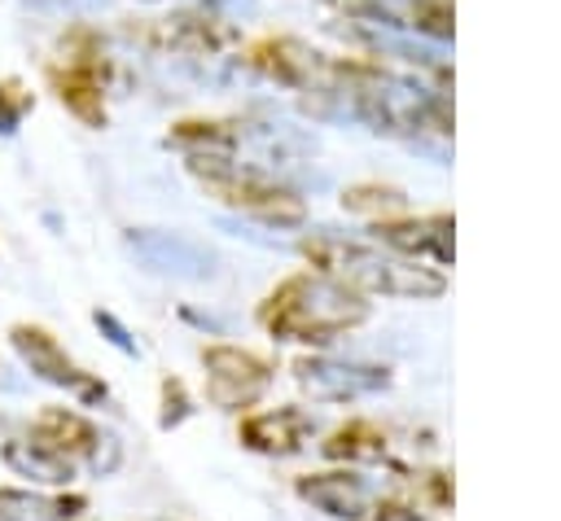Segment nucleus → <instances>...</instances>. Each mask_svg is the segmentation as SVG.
I'll return each instance as SVG.
<instances>
[{"instance_id": "nucleus-1", "label": "nucleus", "mask_w": 561, "mask_h": 521, "mask_svg": "<svg viewBox=\"0 0 561 521\" xmlns=\"http://www.w3.org/2000/svg\"><path fill=\"white\" fill-rule=\"evenodd\" d=\"M368 320V298L324 271H294L285 276L259 306V324L276 341L324 346Z\"/></svg>"}, {"instance_id": "nucleus-2", "label": "nucleus", "mask_w": 561, "mask_h": 521, "mask_svg": "<svg viewBox=\"0 0 561 521\" xmlns=\"http://www.w3.org/2000/svg\"><path fill=\"white\" fill-rule=\"evenodd\" d=\"M302 258L316 271L359 289L364 298L381 293V298H416V302H425V298H443L447 293V271L443 267H430V263L394 254V250L342 241V236H307L302 241Z\"/></svg>"}, {"instance_id": "nucleus-3", "label": "nucleus", "mask_w": 561, "mask_h": 521, "mask_svg": "<svg viewBox=\"0 0 561 521\" xmlns=\"http://www.w3.org/2000/svg\"><path fill=\"white\" fill-rule=\"evenodd\" d=\"M188 171H193L228 210H241V215H250V219H259V223L294 228V223H302V215H307L302 197H294L285 184H276V180H267V175H259V171L237 166L232 153H197V158H188Z\"/></svg>"}, {"instance_id": "nucleus-4", "label": "nucleus", "mask_w": 561, "mask_h": 521, "mask_svg": "<svg viewBox=\"0 0 561 521\" xmlns=\"http://www.w3.org/2000/svg\"><path fill=\"white\" fill-rule=\"evenodd\" d=\"M105 70H110V61L92 31L75 26L70 35H61L57 61L48 66V83H53L57 101L88 127L105 123Z\"/></svg>"}, {"instance_id": "nucleus-5", "label": "nucleus", "mask_w": 561, "mask_h": 521, "mask_svg": "<svg viewBox=\"0 0 561 521\" xmlns=\"http://www.w3.org/2000/svg\"><path fill=\"white\" fill-rule=\"evenodd\" d=\"M9 341H13L18 359H22L39 381H48V385L75 394V398L88 403V407L110 398L105 381L92 377V372H83V368L61 350V341H57L48 328H39V324H13V328H9Z\"/></svg>"}, {"instance_id": "nucleus-6", "label": "nucleus", "mask_w": 561, "mask_h": 521, "mask_svg": "<svg viewBox=\"0 0 561 521\" xmlns=\"http://www.w3.org/2000/svg\"><path fill=\"white\" fill-rule=\"evenodd\" d=\"M202 368H206V398L224 412L254 407L272 385V363L259 359L254 350H241V346H224V341L206 346Z\"/></svg>"}, {"instance_id": "nucleus-7", "label": "nucleus", "mask_w": 561, "mask_h": 521, "mask_svg": "<svg viewBox=\"0 0 561 521\" xmlns=\"http://www.w3.org/2000/svg\"><path fill=\"white\" fill-rule=\"evenodd\" d=\"M31 433L48 447H57L61 455H70L75 464H88L92 473H110L118 464V442L110 433H101L88 416L70 412V407H44L31 425Z\"/></svg>"}, {"instance_id": "nucleus-8", "label": "nucleus", "mask_w": 561, "mask_h": 521, "mask_svg": "<svg viewBox=\"0 0 561 521\" xmlns=\"http://www.w3.org/2000/svg\"><path fill=\"white\" fill-rule=\"evenodd\" d=\"M294 381L316 403H351V398H364V394L381 390L390 377L377 363H346V359H329V355H302L294 363Z\"/></svg>"}, {"instance_id": "nucleus-9", "label": "nucleus", "mask_w": 561, "mask_h": 521, "mask_svg": "<svg viewBox=\"0 0 561 521\" xmlns=\"http://www.w3.org/2000/svg\"><path fill=\"white\" fill-rule=\"evenodd\" d=\"M456 219L451 215H416V219H377L373 223V236L394 250V254H408V258H434L438 267H447L456 258Z\"/></svg>"}, {"instance_id": "nucleus-10", "label": "nucleus", "mask_w": 561, "mask_h": 521, "mask_svg": "<svg viewBox=\"0 0 561 521\" xmlns=\"http://www.w3.org/2000/svg\"><path fill=\"white\" fill-rule=\"evenodd\" d=\"M298 499H307L316 512H324L333 521H364L373 512L368 482L351 468H324V473L298 477Z\"/></svg>"}, {"instance_id": "nucleus-11", "label": "nucleus", "mask_w": 561, "mask_h": 521, "mask_svg": "<svg viewBox=\"0 0 561 521\" xmlns=\"http://www.w3.org/2000/svg\"><path fill=\"white\" fill-rule=\"evenodd\" d=\"M311 438V416L302 407H276L241 420V442L259 455H294Z\"/></svg>"}, {"instance_id": "nucleus-12", "label": "nucleus", "mask_w": 561, "mask_h": 521, "mask_svg": "<svg viewBox=\"0 0 561 521\" xmlns=\"http://www.w3.org/2000/svg\"><path fill=\"white\" fill-rule=\"evenodd\" d=\"M0 455H4V464H9L18 477H31V482H39V486H66V482L75 477V468H79L70 455H61L57 447L39 442L35 433L9 438V442L0 447Z\"/></svg>"}, {"instance_id": "nucleus-13", "label": "nucleus", "mask_w": 561, "mask_h": 521, "mask_svg": "<svg viewBox=\"0 0 561 521\" xmlns=\"http://www.w3.org/2000/svg\"><path fill=\"white\" fill-rule=\"evenodd\" d=\"M88 508L83 495L0 486V521H75Z\"/></svg>"}, {"instance_id": "nucleus-14", "label": "nucleus", "mask_w": 561, "mask_h": 521, "mask_svg": "<svg viewBox=\"0 0 561 521\" xmlns=\"http://www.w3.org/2000/svg\"><path fill=\"white\" fill-rule=\"evenodd\" d=\"M320 451L337 464H377L386 460V429H377L373 420H346L324 438Z\"/></svg>"}, {"instance_id": "nucleus-15", "label": "nucleus", "mask_w": 561, "mask_h": 521, "mask_svg": "<svg viewBox=\"0 0 561 521\" xmlns=\"http://www.w3.org/2000/svg\"><path fill=\"white\" fill-rule=\"evenodd\" d=\"M342 206H346L351 215L394 219V215L408 210V197H403V188H394V184H351V188L342 193Z\"/></svg>"}, {"instance_id": "nucleus-16", "label": "nucleus", "mask_w": 561, "mask_h": 521, "mask_svg": "<svg viewBox=\"0 0 561 521\" xmlns=\"http://www.w3.org/2000/svg\"><path fill=\"white\" fill-rule=\"evenodd\" d=\"M162 39L171 44V48H180V53H215L228 35L219 31V26H210V18H167L162 22Z\"/></svg>"}, {"instance_id": "nucleus-17", "label": "nucleus", "mask_w": 561, "mask_h": 521, "mask_svg": "<svg viewBox=\"0 0 561 521\" xmlns=\"http://www.w3.org/2000/svg\"><path fill=\"white\" fill-rule=\"evenodd\" d=\"M408 18L416 31L434 35V39H451V0H412Z\"/></svg>"}, {"instance_id": "nucleus-18", "label": "nucleus", "mask_w": 561, "mask_h": 521, "mask_svg": "<svg viewBox=\"0 0 561 521\" xmlns=\"http://www.w3.org/2000/svg\"><path fill=\"white\" fill-rule=\"evenodd\" d=\"M31 105H35V96H31L22 83L4 79V83H0V136L18 131V127H22V118L31 114Z\"/></svg>"}, {"instance_id": "nucleus-19", "label": "nucleus", "mask_w": 561, "mask_h": 521, "mask_svg": "<svg viewBox=\"0 0 561 521\" xmlns=\"http://www.w3.org/2000/svg\"><path fill=\"white\" fill-rule=\"evenodd\" d=\"M184 416H188V398H184V385L171 377V381H162V429L180 425Z\"/></svg>"}, {"instance_id": "nucleus-20", "label": "nucleus", "mask_w": 561, "mask_h": 521, "mask_svg": "<svg viewBox=\"0 0 561 521\" xmlns=\"http://www.w3.org/2000/svg\"><path fill=\"white\" fill-rule=\"evenodd\" d=\"M421 490L430 495V503H434V508H451V499H456V490H451V477H447V473H421Z\"/></svg>"}, {"instance_id": "nucleus-21", "label": "nucleus", "mask_w": 561, "mask_h": 521, "mask_svg": "<svg viewBox=\"0 0 561 521\" xmlns=\"http://www.w3.org/2000/svg\"><path fill=\"white\" fill-rule=\"evenodd\" d=\"M368 517H373V521H421V512L408 508V503H399V499H381Z\"/></svg>"}, {"instance_id": "nucleus-22", "label": "nucleus", "mask_w": 561, "mask_h": 521, "mask_svg": "<svg viewBox=\"0 0 561 521\" xmlns=\"http://www.w3.org/2000/svg\"><path fill=\"white\" fill-rule=\"evenodd\" d=\"M92 320H96V324H101V328H105V333H110V341H114V346H118V350H127V355H136V341H127V333H123V328H118V324H114V315H105V311H96V315H92Z\"/></svg>"}]
</instances>
